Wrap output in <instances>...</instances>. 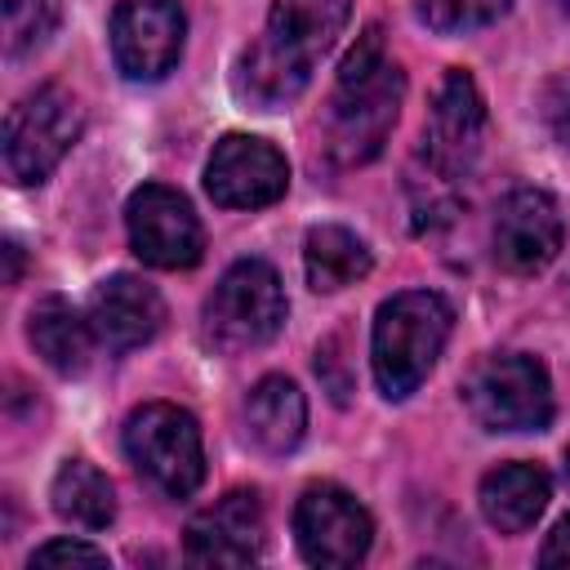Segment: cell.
Instances as JSON below:
<instances>
[{"instance_id":"11","label":"cell","mask_w":570,"mask_h":570,"mask_svg":"<svg viewBox=\"0 0 570 570\" xmlns=\"http://www.w3.org/2000/svg\"><path fill=\"white\" fill-rule=\"evenodd\" d=\"M183 4L178 0H120L111 13V53L129 80H160L183 53Z\"/></svg>"},{"instance_id":"9","label":"cell","mask_w":570,"mask_h":570,"mask_svg":"<svg viewBox=\"0 0 570 570\" xmlns=\"http://www.w3.org/2000/svg\"><path fill=\"white\" fill-rule=\"evenodd\" d=\"M125 223H129L134 254L160 272L196 267L205 254V227L196 209L187 205L183 191L165 183H142L125 205Z\"/></svg>"},{"instance_id":"26","label":"cell","mask_w":570,"mask_h":570,"mask_svg":"<svg viewBox=\"0 0 570 570\" xmlns=\"http://www.w3.org/2000/svg\"><path fill=\"white\" fill-rule=\"evenodd\" d=\"M4 258H9V272H4V285H18V276H22V249L9 240L4 245Z\"/></svg>"},{"instance_id":"27","label":"cell","mask_w":570,"mask_h":570,"mask_svg":"<svg viewBox=\"0 0 570 570\" xmlns=\"http://www.w3.org/2000/svg\"><path fill=\"white\" fill-rule=\"evenodd\" d=\"M566 476H570V450H566Z\"/></svg>"},{"instance_id":"12","label":"cell","mask_w":570,"mask_h":570,"mask_svg":"<svg viewBox=\"0 0 570 570\" xmlns=\"http://www.w3.org/2000/svg\"><path fill=\"white\" fill-rule=\"evenodd\" d=\"M481 138H485L481 89L463 67H450L436 98H432L428 125H423V156L441 178H459L476 160Z\"/></svg>"},{"instance_id":"24","label":"cell","mask_w":570,"mask_h":570,"mask_svg":"<svg viewBox=\"0 0 570 570\" xmlns=\"http://www.w3.org/2000/svg\"><path fill=\"white\" fill-rule=\"evenodd\" d=\"M543 116H548L552 134L570 147V76H557V80L548 85V94H543Z\"/></svg>"},{"instance_id":"23","label":"cell","mask_w":570,"mask_h":570,"mask_svg":"<svg viewBox=\"0 0 570 570\" xmlns=\"http://www.w3.org/2000/svg\"><path fill=\"white\" fill-rule=\"evenodd\" d=\"M31 570H49V566H85V570H107V552L94 548V543H80V539H49L31 552L27 561Z\"/></svg>"},{"instance_id":"10","label":"cell","mask_w":570,"mask_h":570,"mask_svg":"<svg viewBox=\"0 0 570 570\" xmlns=\"http://www.w3.org/2000/svg\"><path fill=\"white\" fill-rule=\"evenodd\" d=\"M289 187L285 156L254 134H227L214 142V156L205 165V191L223 209H263L281 200Z\"/></svg>"},{"instance_id":"14","label":"cell","mask_w":570,"mask_h":570,"mask_svg":"<svg viewBox=\"0 0 570 570\" xmlns=\"http://www.w3.org/2000/svg\"><path fill=\"white\" fill-rule=\"evenodd\" d=\"M183 552L191 566H245L263 552V503L254 490H227L187 521Z\"/></svg>"},{"instance_id":"19","label":"cell","mask_w":570,"mask_h":570,"mask_svg":"<svg viewBox=\"0 0 570 570\" xmlns=\"http://www.w3.org/2000/svg\"><path fill=\"white\" fill-rule=\"evenodd\" d=\"M370 245L338 227V223H325V227H312L307 232V245H303V267H307V285L316 294H334L352 281H361L370 272Z\"/></svg>"},{"instance_id":"7","label":"cell","mask_w":570,"mask_h":570,"mask_svg":"<svg viewBox=\"0 0 570 570\" xmlns=\"http://www.w3.org/2000/svg\"><path fill=\"white\" fill-rule=\"evenodd\" d=\"M80 138V102L62 85L27 94L4 120V169L13 183H45Z\"/></svg>"},{"instance_id":"25","label":"cell","mask_w":570,"mask_h":570,"mask_svg":"<svg viewBox=\"0 0 570 570\" xmlns=\"http://www.w3.org/2000/svg\"><path fill=\"white\" fill-rule=\"evenodd\" d=\"M539 566H570V512L552 525L543 552H539Z\"/></svg>"},{"instance_id":"16","label":"cell","mask_w":570,"mask_h":570,"mask_svg":"<svg viewBox=\"0 0 570 570\" xmlns=\"http://www.w3.org/2000/svg\"><path fill=\"white\" fill-rule=\"evenodd\" d=\"M303 428H307V401H303L294 379L267 374L249 387V396H245V436L263 454H289L303 441Z\"/></svg>"},{"instance_id":"17","label":"cell","mask_w":570,"mask_h":570,"mask_svg":"<svg viewBox=\"0 0 570 570\" xmlns=\"http://www.w3.org/2000/svg\"><path fill=\"white\" fill-rule=\"evenodd\" d=\"M552 481L543 468L534 463H499L494 472L481 476V517L499 530V534H521L539 521V512L548 508Z\"/></svg>"},{"instance_id":"15","label":"cell","mask_w":570,"mask_h":570,"mask_svg":"<svg viewBox=\"0 0 570 570\" xmlns=\"http://www.w3.org/2000/svg\"><path fill=\"white\" fill-rule=\"evenodd\" d=\"M165 321L160 294L138 276H111L89 298V325L107 352L142 347Z\"/></svg>"},{"instance_id":"8","label":"cell","mask_w":570,"mask_h":570,"mask_svg":"<svg viewBox=\"0 0 570 570\" xmlns=\"http://www.w3.org/2000/svg\"><path fill=\"white\" fill-rule=\"evenodd\" d=\"M294 539H298L303 561L321 570H347L365 561L374 543V521L356 494L321 481V485H307L294 508Z\"/></svg>"},{"instance_id":"20","label":"cell","mask_w":570,"mask_h":570,"mask_svg":"<svg viewBox=\"0 0 570 570\" xmlns=\"http://www.w3.org/2000/svg\"><path fill=\"white\" fill-rule=\"evenodd\" d=\"M53 512L85 530H107L116 517V490L89 459H67L49 485Z\"/></svg>"},{"instance_id":"28","label":"cell","mask_w":570,"mask_h":570,"mask_svg":"<svg viewBox=\"0 0 570 570\" xmlns=\"http://www.w3.org/2000/svg\"><path fill=\"white\" fill-rule=\"evenodd\" d=\"M557 4H561V9H570V0H557Z\"/></svg>"},{"instance_id":"6","label":"cell","mask_w":570,"mask_h":570,"mask_svg":"<svg viewBox=\"0 0 570 570\" xmlns=\"http://www.w3.org/2000/svg\"><path fill=\"white\" fill-rule=\"evenodd\" d=\"M125 450L134 468L169 499H187L205 481L200 428L187 410L169 401H147L125 419Z\"/></svg>"},{"instance_id":"4","label":"cell","mask_w":570,"mask_h":570,"mask_svg":"<svg viewBox=\"0 0 570 570\" xmlns=\"http://www.w3.org/2000/svg\"><path fill=\"white\" fill-rule=\"evenodd\" d=\"M285 312L289 307L276 267L263 258H240L218 276L205 303V338L218 352H249L281 334Z\"/></svg>"},{"instance_id":"3","label":"cell","mask_w":570,"mask_h":570,"mask_svg":"<svg viewBox=\"0 0 570 570\" xmlns=\"http://www.w3.org/2000/svg\"><path fill=\"white\" fill-rule=\"evenodd\" d=\"M450 325L454 312L432 289H405L379 307L370 361H374V383L387 401H405L432 374L436 356L445 352Z\"/></svg>"},{"instance_id":"22","label":"cell","mask_w":570,"mask_h":570,"mask_svg":"<svg viewBox=\"0 0 570 570\" xmlns=\"http://www.w3.org/2000/svg\"><path fill=\"white\" fill-rule=\"evenodd\" d=\"M414 9L432 31H476L499 22L512 0H414Z\"/></svg>"},{"instance_id":"1","label":"cell","mask_w":570,"mask_h":570,"mask_svg":"<svg viewBox=\"0 0 570 570\" xmlns=\"http://www.w3.org/2000/svg\"><path fill=\"white\" fill-rule=\"evenodd\" d=\"M352 18V0H276L263 36L240 53L236 94L258 111L285 107L312 80V67L334 49Z\"/></svg>"},{"instance_id":"21","label":"cell","mask_w":570,"mask_h":570,"mask_svg":"<svg viewBox=\"0 0 570 570\" xmlns=\"http://www.w3.org/2000/svg\"><path fill=\"white\" fill-rule=\"evenodd\" d=\"M58 27L53 0H4V58L36 53Z\"/></svg>"},{"instance_id":"2","label":"cell","mask_w":570,"mask_h":570,"mask_svg":"<svg viewBox=\"0 0 570 570\" xmlns=\"http://www.w3.org/2000/svg\"><path fill=\"white\" fill-rule=\"evenodd\" d=\"M405 94V71L383 53V31L365 27L338 67L325 111V151L334 165H365L383 151Z\"/></svg>"},{"instance_id":"18","label":"cell","mask_w":570,"mask_h":570,"mask_svg":"<svg viewBox=\"0 0 570 570\" xmlns=\"http://www.w3.org/2000/svg\"><path fill=\"white\" fill-rule=\"evenodd\" d=\"M27 334H31V347H36L58 374H80V370L89 365V356H94V343H98L89 316H80V312H76L67 298H58V294H49V298H40V303L31 307Z\"/></svg>"},{"instance_id":"13","label":"cell","mask_w":570,"mask_h":570,"mask_svg":"<svg viewBox=\"0 0 570 570\" xmlns=\"http://www.w3.org/2000/svg\"><path fill=\"white\" fill-rule=\"evenodd\" d=\"M561 236H566L561 209L539 187H517L494 209V258L517 276L543 272L557 258Z\"/></svg>"},{"instance_id":"5","label":"cell","mask_w":570,"mask_h":570,"mask_svg":"<svg viewBox=\"0 0 570 570\" xmlns=\"http://www.w3.org/2000/svg\"><path fill=\"white\" fill-rule=\"evenodd\" d=\"M463 405L485 432H539L552 419V383L525 352L485 356L463 379Z\"/></svg>"}]
</instances>
